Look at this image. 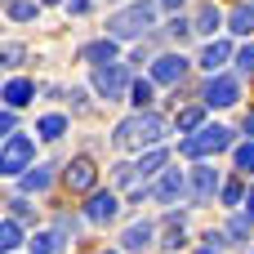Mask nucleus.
<instances>
[{
	"label": "nucleus",
	"instance_id": "24",
	"mask_svg": "<svg viewBox=\"0 0 254 254\" xmlns=\"http://www.w3.org/2000/svg\"><path fill=\"white\" fill-rule=\"evenodd\" d=\"M40 13V0H9V18L13 22H36Z\"/></svg>",
	"mask_w": 254,
	"mask_h": 254
},
{
	"label": "nucleus",
	"instance_id": "7",
	"mask_svg": "<svg viewBox=\"0 0 254 254\" xmlns=\"http://www.w3.org/2000/svg\"><path fill=\"white\" fill-rule=\"evenodd\" d=\"M214 192H223V179L214 165H196L192 170V205H210Z\"/></svg>",
	"mask_w": 254,
	"mask_h": 254
},
{
	"label": "nucleus",
	"instance_id": "13",
	"mask_svg": "<svg viewBox=\"0 0 254 254\" xmlns=\"http://www.w3.org/2000/svg\"><path fill=\"white\" fill-rule=\"evenodd\" d=\"M165 161H170V152H165V147H152V152H143V156L134 161V188H143V179H147V174H156ZM143 192H147V188H143Z\"/></svg>",
	"mask_w": 254,
	"mask_h": 254
},
{
	"label": "nucleus",
	"instance_id": "22",
	"mask_svg": "<svg viewBox=\"0 0 254 254\" xmlns=\"http://www.w3.org/2000/svg\"><path fill=\"white\" fill-rule=\"evenodd\" d=\"M36 134L49 138V143L63 138V134H67V116H40V121H36Z\"/></svg>",
	"mask_w": 254,
	"mask_h": 254
},
{
	"label": "nucleus",
	"instance_id": "27",
	"mask_svg": "<svg viewBox=\"0 0 254 254\" xmlns=\"http://www.w3.org/2000/svg\"><path fill=\"white\" fill-rule=\"evenodd\" d=\"M223 237H232V246H241V237H250V214H237V219L228 223Z\"/></svg>",
	"mask_w": 254,
	"mask_h": 254
},
{
	"label": "nucleus",
	"instance_id": "14",
	"mask_svg": "<svg viewBox=\"0 0 254 254\" xmlns=\"http://www.w3.org/2000/svg\"><path fill=\"white\" fill-rule=\"evenodd\" d=\"M80 58L94 63V67H107V63H116V40H112V36H107V40H94V45L80 49Z\"/></svg>",
	"mask_w": 254,
	"mask_h": 254
},
{
	"label": "nucleus",
	"instance_id": "41",
	"mask_svg": "<svg viewBox=\"0 0 254 254\" xmlns=\"http://www.w3.org/2000/svg\"><path fill=\"white\" fill-rule=\"evenodd\" d=\"M107 254H116V250H107Z\"/></svg>",
	"mask_w": 254,
	"mask_h": 254
},
{
	"label": "nucleus",
	"instance_id": "29",
	"mask_svg": "<svg viewBox=\"0 0 254 254\" xmlns=\"http://www.w3.org/2000/svg\"><path fill=\"white\" fill-rule=\"evenodd\" d=\"M237 67H241V76H254V40L237 49Z\"/></svg>",
	"mask_w": 254,
	"mask_h": 254
},
{
	"label": "nucleus",
	"instance_id": "11",
	"mask_svg": "<svg viewBox=\"0 0 254 254\" xmlns=\"http://www.w3.org/2000/svg\"><path fill=\"white\" fill-rule=\"evenodd\" d=\"M116 214H121L116 192H89V201H85V219L89 223H112Z\"/></svg>",
	"mask_w": 254,
	"mask_h": 254
},
{
	"label": "nucleus",
	"instance_id": "4",
	"mask_svg": "<svg viewBox=\"0 0 254 254\" xmlns=\"http://www.w3.org/2000/svg\"><path fill=\"white\" fill-rule=\"evenodd\" d=\"M31 161H36V143L27 138V134H13V138H4V147H0V174H27L31 170Z\"/></svg>",
	"mask_w": 254,
	"mask_h": 254
},
{
	"label": "nucleus",
	"instance_id": "39",
	"mask_svg": "<svg viewBox=\"0 0 254 254\" xmlns=\"http://www.w3.org/2000/svg\"><path fill=\"white\" fill-rule=\"evenodd\" d=\"M161 4H165V9H183V0H161Z\"/></svg>",
	"mask_w": 254,
	"mask_h": 254
},
{
	"label": "nucleus",
	"instance_id": "36",
	"mask_svg": "<svg viewBox=\"0 0 254 254\" xmlns=\"http://www.w3.org/2000/svg\"><path fill=\"white\" fill-rule=\"evenodd\" d=\"M89 9V0H67V13H85Z\"/></svg>",
	"mask_w": 254,
	"mask_h": 254
},
{
	"label": "nucleus",
	"instance_id": "40",
	"mask_svg": "<svg viewBox=\"0 0 254 254\" xmlns=\"http://www.w3.org/2000/svg\"><path fill=\"white\" fill-rule=\"evenodd\" d=\"M40 4H58V0H40Z\"/></svg>",
	"mask_w": 254,
	"mask_h": 254
},
{
	"label": "nucleus",
	"instance_id": "2",
	"mask_svg": "<svg viewBox=\"0 0 254 254\" xmlns=\"http://www.w3.org/2000/svg\"><path fill=\"white\" fill-rule=\"evenodd\" d=\"M152 22H156V4L152 0H134L129 9H121V13L107 18V36L112 40H129V36L152 31Z\"/></svg>",
	"mask_w": 254,
	"mask_h": 254
},
{
	"label": "nucleus",
	"instance_id": "32",
	"mask_svg": "<svg viewBox=\"0 0 254 254\" xmlns=\"http://www.w3.org/2000/svg\"><path fill=\"white\" fill-rule=\"evenodd\" d=\"M0 58H4V67H18V63H22V45H4Z\"/></svg>",
	"mask_w": 254,
	"mask_h": 254
},
{
	"label": "nucleus",
	"instance_id": "21",
	"mask_svg": "<svg viewBox=\"0 0 254 254\" xmlns=\"http://www.w3.org/2000/svg\"><path fill=\"white\" fill-rule=\"evenodd\" d=\"M31 254H63V232H36Z\"/></svg>",
	"mask_w": 254,
	"mask_h": 254
},
{
	"label": "nucleus",
	"instance_id": "30",
	"mask_svg": "<svg viewBox=\"0 0 254 254\" xmlns=\"http://www.w3.org/2000/svg\"><path fill=\"white\" fill-rule=\"evenodd\" d=\"M219 196H223V205H241V201H246V188H241V183H223Z\"/></svg>",
	"mask_w": 254,
	"mask_h": 254
},
{
	"label": "nucleus",
	"instance_id": "3",
	"mask_svg": "<svg viewBox=\"0 0 254 254\" xmlns=\"http://www.w3.org/2000/svg\"><path fill=\"white\" fill-rule=\"evenodd\" d=\"M223 147H232V129L228 125H205V129H196V134H188L179 143V152L192 156V161H205V156H214Z\"/></svg>",
	"mask_w": 254,
	"mask_h": 254
},
{
	"label": "nucleus",
	"instance_id": "6",
	"mask_svg": "<svg viewBox=\"0 0 254 254\" xmlns=\"http://www.w3.org/2000/svg\"><path fill=\"white\" fill-rule=\"evenodd\" d=\"M237 98H241V80L237 76H210V85H205V107H237Z\"/></svg>",
	"mask_w": 254,
	"mask_h": 254
},
{
	"label": "nucleus",
	"instance_id": "38",
	"mask_svg": "<svg viewBox=\"0 0 254 254\" xmlns=\"http://www.w3.org/2000/svg\"><path fill=\"white\" fill-rule=\"evenodd\" d=\"M246 134H250V138H254V112H250V116H246Z\"/></svg>",
	"mask_w": 254,
	"mask_h": 254
},
{
	"label": "nucleus",
	"instance_id": "19",
	"mask_svg": "<svg viewBox=\"0 0 254 254\" xmlns=\"http://www.w3.org/2000/svg\"><path fill=\"white\" fill-rule=\"evenodd\" d=\"M219 22H223V13H219L214 4H201V13H196L192 31H201V36H214V31H219Z\"/></svg>",
	"mask_w": 254,
	"mask_h": 254
},
{
	"label": "nucleus",
	"instance_id": "33",
	"mask_svg": "<svg viewBox=\"0 0 254 254\" xmlns=\"http://www.w3.org/2000/svg\"><path fill=\"white\" fill-rule=\"evenodd\" d=\"M9 219H31V205H27L22 196H13V201H9Z\"/></svg>",
	"mask_w": 254,
	"mask_h": 254
},
{
	"label": "nucleus",
	"instance_id": "25",
	"mask_svg": "<svg viewBox=\"0 0 254 254\" xmlns=\"http://www.w3.org/2000/svg\"><path fill=\"white\" fill-rule=\"evenodd\" d=\"M161 246H165L170 254L183 246V214H170V219H165V241H161Z\"/></svg>",
	"mask_w": 254,
	"mask_h": 254
},
{
	"label": "nucleus",
	"instance_id": "37",
	"mask_svg": "<svg viewBox=\"0 0 254 254\" xmlns=\"http://www.w3.org/2000/svg\"><path fill=\"white\" fill-rule=\"evenodd\" d=\"M246 214H250V223H254V192L246 196Z\"/></svg>",
	"mask_w": 254,
	"mask_h": 254
},
{
	"label": "nucleus",
	"instance_id": "26",
	"mask_svg": "<svg viewBox=\"0 0 254 254\" xmlns=\"http://www.w3.org/2000/svg\"><path fill=\"white\" fill-rule=\"evenodd\" d=\"M152 85H156V80H134V89H129V103H134L138 112H147V103H152Z\"/></svg>",
	"mask_w": 254,
	"mask_h": 254
},
{
	"label": "nucleus",
	"instance_id": "18",
	"mask_svg": "<svg viewBox=\"0 0 254 254\" xmlns=\"http://www.w3.org/2000/svg\"><path fill=\"white\" fill-rule=\"evenodd\" d=\"M228 27H232L237 36H254V4H237L232 18H228Z\"/></svg>",
	"mask_w": 254,
	"mask_h": 254
},
{
	"label": "nucleus",
	"instance_id": "20",
	"mask_svg": "<svg viewBox=\"0 0 254 254\" xmlns=\"http://www.w3.org/2000/svg\"><path fill=\"white\" fill-rule=\"evenodd\" d=\"M201 121H205V112H201V107H183V112L174 116V129H179V134H196V129H205Z\"/></svg>",
	"mask_w": 254,
	"mask_h": 254
},
{
	"label": "nucleus",
	"instance_id": "10",
	"mask_svg": "<svg viewBox=\"0 0 254 254\" xmlns=\"http://www.w3.org/2000/svg\"><path fill=\"white\" fill-rule=\"evenodd\" d=\"M63 183H67L71 192H94V183H98V165H94L89 156H76V161L67 165Z\"/></svg>",
	"mask_w": 254,
	"mask_h": 254
},
{
	"label": "nucleus",
	"instance_id": "9",
	"mask_svg": "<svg viewBox=\"0 0 254 254\" xmlns=\"http://www.w3.org/2000/svg\"><path fill=\"white\" fill-rule=\"evenodd\" d=\"M183 76H188V58L183 54H161L152 63V80L156 85H183Z\"/></svg>",
	"mask_w": 254,
	"mask_h": 254
},
{
	"label": "nucleus",
	"instance_id": "15",
	"mask_svg": "<svg viewBox=\"0 0 254 254\" xmlns=\"http://www.w3.org/2000/svg\"><path fill=\"white\" fill-rule=\"evenodd\" d=\"M228 54H232V45H228V40H210V45L201 49V67H205L210 76H219V67L228 63Z\"/></svg>",
	"mask_w": 254,
	"mask_h": 254
},
{
	"label": "nucleus",
	"instance_id": "35",
	"mask_svg": "<svg viewBox=\"0 0 254 254\" xmlns=\"http://www.w3.org/2000/svg\"><path fill=\"white\" fill-rule=\"evenodd\" d=\"M0 134H4V138H13V112H4V116H0Z\"/></svg>",
	"mask_w": 254,
	"mask_h": 254
},
{
	"label": "nucleus",
	"instance_id": "17",
	"mask_svg": "<svg viewBox=\"0 0 254 254\" xmlns=\"http://www.w3.org/2000/svg\"><path fill=\"white\" fill-rule=\"evenodd\" d=\"M49 183H54V174H49V165H31V170L22 174V183H18V188H22L27 196H31V192H45Z\"/></svg>",
	"mask_w": 254,
	"mask_h": 254
},
{
	"label": "nucleus",
	"instance_id": "12",
	"mask_svg": "<svg viewBox=\"0 0 254 254\" xmlns=\"http://www.w3.org/2000/svg\"><path fill=\"white\" fill-rule=\"evenodd\" d=\"M152 241H156V223H147V219H138L121 232V250H129V254H143Z\"/></svg>",
	"mask_w": 254,
	"mask_h": 254
},
{
	"label": "nucleus",
	"instance_id": "28",
	"mask_svg": "<svg viewBox=\"0 0 254 254\" xmlns=\"http://www.w3.org/2000/svg\"><path fill=\"white\" fill-rule=\"evenodd\" d=\"M237 170H241V174H254V138L237 147Z\"/></svg>",
	"mask_w": 254,
	"mask_h": 254
},
{
	"label": "nucleus",
	"instance_id": "8",
	"mask_svg": "<svg viewBox=\"0 0 254 254\" xmlns=\"http://www.w3.org/2000/svg\"><path fill=\"white\" fill-rule=\"evenodd\" d=\"M156 201L161 205H179V201H192V188L183 179V170H165L161 183H156Z\"/></svg>",
	"mask_w": 254,
	"mask_h": 254
},
{
	"label": "nucleus",
	"instance_id": "16",
	"mask_svg": "<svg viewBox=\"0 0 254 254\" xmlns=\"http://www.w3.org/2000/svg\"><path fill=\"white\" fill-rule=\"evenodd\" d=\"M31 94H36V85H31V80H22V76H13V80L4 85V107L13 112V107H22V103H31Z\"/></svg>",
	"mask_w": 254,
	"mask_h": 254
},
{
	"label": "nucleus",
	"instance_id": "34",
	"mask_svg": "<svg viewBox=\"0 0 254 254\" xmlns=\"http://www.w3.org/2000/svg\"><path fill=\"white\" fill-rule=\"evenodd\" d=\"M170 36H174V40L192 36V22H188V18H174V22H170Z\"/></svg>",
	"mask_w": 254,
	"mask_h": 254
},
{
	"label": "nucleus",
	"instance_id": "1",
	"mask_svg": "<svg viewBox=\"0 0 254 254\" xmlns=\"http://www.w3.org/2000/svg\"><path fill=\"white\" fill-rule=\"evenodd\" d=\"M165 138V121L156 116V112H134L129 121H121L116 125V134H112V143L121 147V152H152L156 143Z\"/></svg>",
	"mask_w": 254,
	"mask_h": 254
},
{
	"label": "nucleus",
	"instance_id": "5",
	"mask_svg": "<svg viewBox=\"0 0 254 254\" xmlns=\"http://www.w3.org/2000/svg\"><path fill=\"white\" fill-rule=\"evenodd\" d=\"M94 89L107 98V103H116L125 89H134L129 85V71L121 67V63H107V67H94Z\"/></svg>",
	"mask_w": 254,
	"mask_h": 254
},
{
	"label": "nucleus",
	"instance_id": "31",
	"mask_svg": "<svg viewBox=\"0 0 254 254\" xmlns=\"http://www.w3.org/2000/svg\"><path fill=\"white\" fill-rule=\"evenodd\" d=\"M223 246H228V241H223V232H210V237H205V246H201L196 254H219Z\"/></svg>",
	"mask_w": 254,
	"mask_h": 254
},
{
	"label": "nucleus",
	"instance_id": "23",
	"mask_svg": "<svg viewBox=\"0 0 254 254\" xmlns=\"http://www.w3.org/2000/svg\"><path fill=\"white\" fill-rule=\"evenodd\" d=\"M18 246H22V228H18V219H4V223H0V250L13 254Z\"/></svg>",
	"mask_w": 254,
	"mask_h": 254
}]
</instances>
